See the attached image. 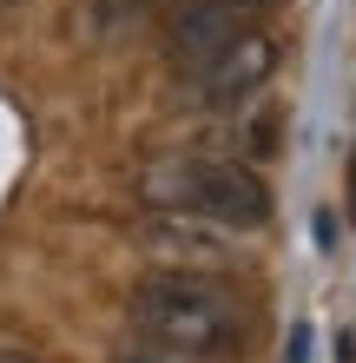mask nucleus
Masks as SVG:
<instances>
[{"mask_svg": "<svg viewBox=\"0 0 356 363\" xmlns=\"http://www.w3.org/2000/svg\"><path fill=\"white\" fill-rule=\"evenodd\" d=\"M284 0H178L172 20H165V53H172V67H198V60H212L224 47H238V40L264 33V20L277 13Z\"/></svg>", "mask_w": 356, "mask_h": 363, "instance_id": "3", "label": "nucleus"}, {"mask_svg": "<svg viewBox=\"0 0 356 363\" xmlns=\"http://www.w3.org/2000/svg\"><path fill=\"white\" fill-rule=\"evenodd\" d=\"M350 199H356V179H350Z\"/></svg>", "mask_w": 356, "mask_h": 363, "instance_id": "8", "label": "nucleus"}, {"mask_svg": "<svg viewBox=\"0 0 356 363\" xmlns=\"http://www.w3.org/2000/svg\"><path fill=\"white\" fill-rule=\"evenodd\" d=\"M113 363H231V357H198V350H165V344H145V337H125Z\"/></svg>", "mask_w": 356, "mask_h": 363, "instance_id": "5", "label": "nucleus"}, {"mask_svg": "<svg viewBox=\"0 0 356 363\" xmlns=\"http://www.w3.org/2000/svg\"><path fill=\"white\" fill-rule=\"evenodd\" d=\"M139 0H99V20H119V13H132Z\"/></svg>", "mask_w": 356, "mask_h": 363, "instance_id": "6", "label": "nucleus"}, {"mask_svg": "<svg viewBox=\"0 0 356 363\" xmlns=\"http://www.w3.org/2000/svg\"><path fill=\"white\" fill-rule=\"evenodd\" d=\"M277 73V40L270 33H251L238 40V47H224L212 60H198V67H185V99H198V106H238L264 86V79Z\"/></svg>", "mask_w": 356, "mask_h": 363, "instance_id": "4", "label": "nucleus"}, {"mask_svg": "<svg viewBox=\"0 0 356 363\" xmlns=\"http://www.w3.org/2000/svg\"><path fill=\"white\" fill-rule=\"evenodd\" d=\"M0 363H33V357H0Z\"/></svg>", "mask_w": 356, "mask_h": 363, "instance_id": "7", "label": "nucleus"}, {"mask_svg": "<svg viewBox=\"0 0 356 363\" xmlns=\"http://www.w3.org/2000/svg\"><path fill=\"white\" fill-rule=\"evenodd\" d=\"M0 7H13V0H0Z\"/></svg>", "mask_w": 356, "mask_h": 363, "instance_id": "9", "label": "nucleus"}, {"mask_svg": "<svg viewBox=\"0 0 356 363\" xmlns=\"http://www.w3.org/2000/svg\"><path fill=\"white\" fill-rule=\"evenodd\" d=\"M145 199L192 225H224V231H264L270 225V185L231 159H165L145 179Z\"/></svg>", "mask_w": 356, "mask_h": 363, "instance_id": "2", "label": "nucleus"}, {"mask_svg": "<svg viewBox=\"0 0 356 363\" xmlns=\"http://www.w3.org/2000/svg\"><path fill=\"white\" fill-rule=\"evenodd\" d=\"M125 324H132V337L165 350L238 357L251 337V297L212 271H145L125 291Z\"/></svg>", "mask_w": 356, "mask_h": 363, "instance_id": "1", "label": "nucleus"}]
</instances>
